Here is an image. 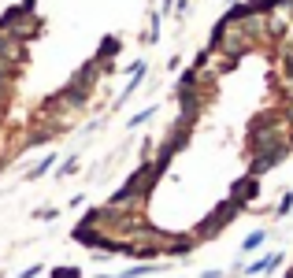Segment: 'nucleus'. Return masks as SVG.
<instances>
[{"label":"nucleus","mask_w":293,"mask_h":278,"mask_svg":"<svg viewBox=\"0 0 293 278\" xmlns=\"http://www.w3.org/2000/svg\"><path fill=\"white\" fill-rule=\"evenodd\" d=\"M37 274H41V267H37V264H34V267H26V271H23V278H37Z\"/></svg>","instance_id":"3"},{"label":"nucleus","mask_w":293,"mask_h":278,"mask_svg":"<svg viewBox=\"0 0 293 278\" xmlns=\"http://www.w3.org/2000/svg\"><path fill=\"white\" fill-rule=\"evenodd\" d=\"M52 278H78V267H59L52 271Z\"/></svg>","instance_id":"1"},{"label":"nucleus","mask_w":293,"mask_h":278,"mask_svg":"<svg viewBox=\"0 0 293 278\" xmlns=\"http://www.w3.org/2000/svg\"><path fill=\"white\" fill-rule=\"evenodd\" d=\"M74 167H78V160H67L64 167H59V178H64V175H71V171H74Z\"/></svg>","instance_id":"2"}]
</instances>
